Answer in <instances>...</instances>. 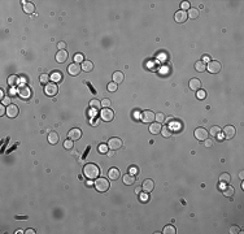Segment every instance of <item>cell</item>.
<instances>
[{"label":"cell","mask_w":244,"mask_h":234,"mask_svg":"<svg viewBox=\"0 0 244 234\" xmlns=\"http://www.w3.org/2000/svg\"><path fill=\"white\" fill-rule=\"evenodd\" d=\"M100 118L103 121H105V122H109V121H112L113 118H114V113H113L112 109L103 108L100 112Z\"/></svg>","instance_id":"5b68a950"},{"label":"cell","mask_w":244,"mask_h":234,"mask_svg":"<svg viewBox=\"0 0 244 234\" xmlns=\"http://www.w3.org/2000/svg\"><path fill=\"white\" fill-rule=\"evenodd\" d=\"M86 185H87V186H92V181H87Z\"/></svg>","instance_id":"6f0895ef"},{"label":"cell","mask_w":244,"mask_h":234,"mask_svg":"<svg viewBox=\"0 0 244 234\" xmlns=\"http://www.w3.org/2000/svg\"><path fill=\"white\" fill-rule=\"evenodd\" d=\"M155 120H156L159 124H161V122H164V121L166 120V116H165L164 113H157L156 117H155Z\"/></svg>","instance_id":"d590c367"},{"label":"cell","mask_w":244,"mask_h":234,"mask_svg":"<svg viewBox=\"0 0 244 234\" xmlns=\"http://www.w3.org/2000/svg\"><path fill=\"white\" fill-rule=\"evenodd\" d=\"M81 137H82V132H81V129H78V128L71 129L70 132L68 133V138L71 140H78V139H81Z\"/></svg>","instance_id":"5bb4252c"},{"label":"cell","mask_w":244,"mask_h":234,"mask_svg":"<svg viewBox=\"0 0 244 234\" xmlns=\"http://www.w3.org/2000/svg\"><path fill=\"white\" fill-rule=\"evenodd\" d=\"M206 69H208L210 73L216 74L221 70V64L218 61H209L208 65H206Z\"/></svg>","instance_id":"9a60e30c"},{"label":"cell","mask_w":244,"mask_h":234,"mask_svg":"<svg viewBox=\"0 0 244 234\" xmlns=\"http://www.w3.org/2000/svg\"><path fill=\"white\" fill-rule=\"evenodd\" d=\"M162 233L164 234H175L177 230H175V228H174L173 225H166L164 228V230H162Z\"/></svg>","instance_id":"4dcf8cb0"},{"label":"cell","mask_w":244,"mask_h":234,"mask_svg":"<svg viewBox=\"0 0 244 234\" xmlns=\"http://www.w3.org/2000/svg\"><path fill=\"white\" fill-rule=\"evenodd\" d=\"M108 175H109V179H118L120 178V170L117 169V168H110L108 172Z\"/></svg>","instance_id":"ffe728a7"},{"label":"cell","mask_w":244,"mask_h":234,"mask_svg":"<svg viewBox=\"0 0 244 234\" xmlns=\"http://www.w3.org/2000/svg\"><path fill=\"white\" fill-rule=\"evenodd\" d=\"M197 98H199L200 100L205 99V98H206V92H205L204 90H201V88H200V90L197 91Z\"/></svg>","instance_id":"b9f144b4"},{"label":"cell","mask_w":244,"mask_h":234,"mask_svg":"<svg viewBox=\"0 0 244 234\" xmlns=\"http://www.w3.org/2000/svg\"><path fill=\"white\" fill-rule=\"evenodd\" d=\"M190 88L194 91H199L201 88V81L197 78H192L190 81Z\"/></svg>","instance_id":"e0dca14e"},{"label":"cell","mask_w":244,"mask_h":234,"mask_svg":"<svg viewBox=\"0 0 244 234\" xmlns=\"http://www.w3.org/2000/svg\"><path fill=\"white\" fill-rule=\"evenodd\" d=\"M204 144H205V147H212L213 146V140L212 139H209V138H206L205 140H204Z\"/></svg>","instance_id":"7dc6e473"},{"label":"cell","mask_w":244,"mask_h":234,"mask_svg":"<svg viewBox=\"0 0 244 234\" xmlns=\"http://www.w3.org/2000/svg\"><path fill=\"white\" fill-rule=\"evenodd\" d=\"M221 133V129L218 128V126H213L212 129H210V134L213 135V137H216V135H220Z\"/></svg>","instance_id":"f35d334b"},{"label":"cell","mask_w":244,"mask_h":234,"mask_svg":"<svg viewBox=\"0 0 244 234\" xmlns=\"http://www.w3.org/2000/svg\"><path fill=\"white\" fill-rule=\"evenodd\" d=\"M57 91H59V87H57V85L55 82H48L47 85L44 86V92L47 94L48 96H55L57 94Z\"/></svg>","instance_id":"277c9868"},{"label":"cell","mask_w":244,"mask_h":234,"mask_svg":"<svg viewBox=\"0 0 244 234\" xmlns=\"http://www.w3.org/2000/svg\"><path fill=\"white\" fill-rule=\"evenodd\" d=\"M81 70H82V66H81V64H78V62H73V64H70L68 66V73L73 77L78 76V74L81 73Z\"/></svg>","instance_id":"9c48e42d"},{"label":"cell","mask_w":244,"mask_h":234,"mask_svg":"<svg viewBox=\"0 0 244 234\" xmlns=\"http://www.w3.org/2000/svg\"><path fill=\"white\" fill-rule=\"evenodd\" d=\"M24 3V12L25 13H27V15H32L34 12H35V5L32 3H30V1H22Z\"/></svg>","instance_id":"2e32d148"},{"label":"cell","mask_w":244,"mask_h":234,"mask_svg":"<svg viewBox=\"0 0 244 234\" xmlns=\"http://www.w3.org/2000/svg\"><path fill=\"white\" fill-rule=\"evenodd\" d=\"M194 135H195V138H196L197 140H200V142H204V140L208 138L209 133H208V130H206V129H204V128H197L196 130H195Z\"/></svg>","instance_id":"52a82bcc"},{"label":"cell","mask_w":244,"mask_h":234,"mask_svg":"<svg viewBox=\"0 0 244 234\" xmlns=\"http://www.w3.org/2000/svg\"><path fill=\"white\" fill-rule=\"evenodd\" d=\"M81 66H82V70L83 72H91L92 69H94V64H92L91 61H90V60H85V61L82 62V65H81Z\"/></svg>","instance_id":"7402d4cb"},{"label":"cell","mask_w":244,"mask_h":234,"mask_svg":"<svg viewBox=\"0 0 244 234\" xmlns=\"http://www.w3.org/2000/svg\"><path fill=\"white\" fill-rule=\"evenodd\" d=\"M59 139H60V137L56 132H51L48 134V142H50V144H56L59 142Z\"/></svg>","instance_id":"44dd1931"},{"label":"cell","mask_w":244,"mask_h":234,"mask_svg":"<svg viewBox=\"0 0 244 234\" xmlns=\"http://www.w3.org/2000/svg\"><path fill=\"white\" fill-rule=\"evenodd\" d=\"M129 172H130V174L136 175V174L139 173V168H138V167H135V165H131V167L129 168Z\"/></svg>","instance_id":"ab89813d"},{"label":"cell","mask_w":244,"mask_h":234,"mask_svg":"<svg viewBox=\"0 0 244 234\" xmlns=\"http://www.w3.org/2000/svg\"><path fill=\"white\" fill-rule=\"evenodd\" d=\"M106 154H108L109 156H113V151H108V152H106Z\"/></svg>","instance_id":"91938a15"},{"label":"cell","mask_w":244,"mask_h":234,"mask_svg":"<svg viewBox=\"0 0 244 234\" xmlns=\"http://www.w3.org/2000/svg\"><path fill=\"white\" fill-rule=\"evenodd\" d=\"M181 8H182V11L186 12L191 8V7H190V3H188V1H183V3H181Z\"/></svg>","instance_id":"ee69618b"},{"label":"cell","mask_w":244,"mask_h":234,"mask_svg":"<svg viewBox=\"0 0 244 234\" xmlns=\"http://www.w3.org/2000/svg\"><path fill=\"white\" fill-rule=\"evenodd\" d=\"M3 104L4 105H11V98H9V96L4 98V99H3Z\"/></svg>","instance_id":"681fc988"},{"label":"cell","mask_w":244,"mask_h":234,"mask_svg":"<svg viewBox=\"0 0 244 234\" xmlns=\"http://www.w3.org/2000/svg\"><path fill=\"white\" fill-rule=\"evenodd\" d=\"M230 233H231V234H238V233H240V228H239V226H236V225L231 226V228H230Z\"/></svg>","instance_id":"7bdbcfd3"},{"label":"cell","mask_w":244,"mask_h":234,"mask_svg":"<svg viewBox=\"0 0 244 234\" xmlns=\"http://www.w3.org/2000/svg\"><path fill=\"white\" fill-rule=\"evenodd\" d=\"M108 147L112 151H116V150H120L121 147H122V140H121V138H117V137H113L109 139L108 142Z\"/></svg>","instance_id":"ba28073f"},{"label":"cell","mask_w":244,"mask_h":234,"mask_svg":"<svg viewBox=\"0 0 244 234\" xmlns=\"http://www.w3.org/2000/svg\"><path fill=\"white\" fill-rule=\"evenodd\" d=\"M113 81H114L116 83H121V82L124 81V73H122V72H116V73L113 74Z\"/></svg>","instance_id":"d4e9b609"},{"label":"cell","mask_w":244,"mask_h":234,"mask_svg":"<svg viewBox=\"0 0 244 234\" xmlns=\"http://www.w3.org/2000/svg\"><path fill=\"white\" fill-rule=\"evenodd\" d=\"M153 189H155V182L149 178L144 179L143 185H142V190H143L144 193H151V191H153Z\"/></svg>","instance_id":"30bf717a"},{"label":"cell","mask_w":244,"mask_h":234,"mask_svg":"<svg viewBox=\"0 0 244 234\" xmlns=\"http://www.w3.org/2000/svg\"><path fill=\"white\" fill-rule=\"evenodd\" d=\"M64 147L66 150H71V148H73V140H71V139H66L64 142Z\"/></svg>","instance_id":"60d3db41"},{"label":"cell","mask_w":244,"mask_h":234,"mask_svg":"<svg viewBox=\"0 0 244 234\" xmlns=\"http://www.w3.org/2000/svg\"><path fill=\"white\" fill-rule=\"evenodd\" d=\"M0 96H1V99H4V98H5V96H4V91L3 90H0Z\"/></svg>","instance_id":"11a10c76"},{"label":"cell","mask_w":244,"mask_h":234,"mask_svg":"<svg viewBox=\"0 0 244 234\" xmlns=\"http://www.w3.org/2000/svg\"><path fill=\"white\" fill-rule=\"evenodd\" d=\"M51 79H52L53 82H60L62 79V73L61 72H53V73L51 74Z\"/></svg>","instance_id":"484cf974"},{"label":"cell","mask_w":244,"mask_h":234,"mask_svg":"<svg viewBox=\"0 0 244 234\" xmlns=\"http://www.w3.org/2000/svg\"><path fill=\"white\" fill-rule=\"evenodd\" d=\"M8 85L9 86H17L18 85V76H11L8 78Z\"/></svg>","instance_id":"1f68e13d"},{"label":"cell","mask_w":244,"mask_h":234,"mask_svg":"<svg viewBox=\"0 0 244 234\" xmlns=\"http://www.w3.org/2000/svg\"><path fill=\"white\" fill-rule=\"evenodd\" d=\"M57 47H59V51L60 50H65L66 44H65V42H59V43H57Z\"/></svg>","instance_id":"f907efd6"},{"label":"cell","mask_w":244,"mask_h":234,"mask_svg":"<svg viewBox=\"0 0 244 234\" xmlns=\"http://www.w3.org/2000/svg\"><path fill=\"white\" fill-rule=\"evenodd\" d=\"M90 107H91L94 111H96V109H99L101 107V102L97 99H92L91 102H90Z\"/></svg>","instance_id":"4316f807"},{"label":"cell","mask_w":244,"mask_h":234,"mask_svg":"<svg viewBox=\"0 0 244 234\" xmlns=\"http://www.w3.org/2000/svg\"><path fill=\"white\" fill-rule=\"evenodd\" d=\"M50 78H51V76H48V74L43 73V74L40 76V82L43 83V85H47L48 82H50Z\"/></svg>","instance_id":"e575fe53"},{"label":"cell","mask_w":244,"mask_h":234,"mask_svg":"<svg viewBox=\"0 0 244 234\" xmlns=\"http://www.w3.org/2000/svg\"><path fill=\"white\" fill-rule=\"evenodd\" d=\"M106 88H108V91H110V92H113V91L117 90V83L116 82H110V83H108V86H106Z\"/></svg>","instance_id":"74e56055"},{"label":"cell","mask_w":244,"mask_h":234,"mask_svg":"<svg viewBox=\"0 0 244 234\" xmlns=\"http://www.w3.org/2000/svg\"><path fill=\"white\" fill-rule=\"evenodd\" d=\"M4 114H7V108L4 104H1L0 105V116H4Z\"/></svg>","instance_id":"c3c4849f"},{"label":"cell","mask_w":244,"mask_h":234,"mask_svg":"<svg viewBox=\"0 0 244 234\" xmlns=\"http://www.w3.org/2000/svg\"><path fill=\"white\" fill-rule=\"evenodd\" d=\"M140 200L142 202H148V193H140Z\"/></svg>","instance_id":"bcb514c9"},{"label":"cell","mask_w":244,"mask_h":234,"mask_svg":"<svg viewBox=\"0 0 244 234\" xmlns=\"http://www.w3.org/2000/svg\"><path fill=\"white\" fill-rule=\"evenodd\" d=\"M239 177H240V179H243V178H244V173L240 172V173H239Z\"/></svg>","instance_id":"9f6ffc18"},{"label":"cell","mask_w":244,"mask_h":234,"mask_svg":"<svg viewBox=\"0 0 244 234\" xmlns=\"http://www.w3.org/2000/svg\"><path fill=\"white\" fill-rule=\"evenodd\" d=\"M187 16L190 18H197L199 17V11H197V9H195V8H190L188 9V13H187Z\"/></svg>","instance_id":"f546056e"},{"label":"cell","mask_w":244,"mask_h":234,"mask_svg":"<svg viewBox=\"0 0 244 234\" xmlns=\"http://www.w3.org/2000/svg\"><path fill=\"white\" fill-rule=\"evenodd\" d=\"M18 95H20L22 99L27 100V99H30V98L32 96V90L29 87V86L22 85V86L18 87Z\"/></svg>","instance_id":"3957f363"},{"label":"cell","mask_w":244,"mask_h":234,"mask_svg":"<svg viewBox=\"0 0 244 234\" xmlns=\"http://www.w3.org/2000/svg\"><path fill=\"white\" fill-rule=\"evenodd\" d=\"M220 181L222 182V183H229V182L231 181V175H230L229 173H222V174L220 175Z\"/></svg>","instance_id":"83f0119b"},{"label":"cell","mask_w":244,"mask_h":234,"mask_svg":"<svg viewBox=\"0 0 244 234\" xmlns=\"http://www.w3.org/2000/svg\"><path fill=\"white\" fill-rule=\"evenodd\" d=\"M155 117H156V114L153 113L152 111H143V113L140 114V120L144 124H152Z\"/></svg>","instance_id":"8992f818"},{"label":"cell","mask_w":244,"mask_h":234,"mask_svg":"<svg viewBox=\"0 0 244 234\" xmlns=\"http://www.w3.org/2000/svg\"><path fill=\"white\" fill-rule=\"evenodd\" d=\"M122 181H124V183L127 185V186H129V185H132L134 182H135V175L130 174V173L129 174H125L124 178H122Z\"/></svg>","instance_id":"603a6c76"},{"label":"cell","mask_w":244,"mask_h":234,"mask_svg":"<svg viewBox=\"0 0 244 234\" xmlns=\"http://www.w3.org/2000/svg\"><path fill=\"white\" fill-rule=\"evenodd\" d=\"M110 100L109 99H103L101 100V107H104V108H108V107H110Z\"/></svg>","instance_id":"f6af8a7d"},{"label":"cell","mask_w":244,"mask_h":234,"mask_svg":"<svg viewBox=\"0 0 244 234\" xmlns=\"http://www.w3.org/2000/svg\"><path fill=\"white\" fill-rule=\"evenodd\" d=\"M135 191H136V194H140L142 193V187H136Z\"/></svg>","instance_id":"db71d44e"},{"label":"cell","mask_w":244,"mask_h":234,"mask_svg":"<svg viewBox=\"0 0 244 234\" xmlns=\"http://www.w3.org/2000/svg\"><path fill=\"white\" fill-rule=\"evenodd\" d=\"M187 18H188L187 12L182 11V9H181V11H178V12H175V15H174V20H175L178 23H184Z\"/></svg>","instance_id":"8fae6325"},{"label":"cell","mask_w":244,"mask_h":234,"mask_svg":"<svg viewBox=\"0 0 244 234\" xmlns=\"http://www.w3.org/2000/svg\"><path fill=\"white\" fill-rule=\"evenodd\" d=\"M195 69L197 70V72H205V69H206V65H205V62H203L201 60H199V61H196L195 62Z\"/></svg>","instance_id":"cb8c5ba5"},{"label":"cell","mask_w":244,"mask_h":234,"mask_svg":"<svg viewBox=\"0 0 244 234\" xmlns=\"http://www.w3.org/2000/svg\"><path fill=\"white\" fill-rule=\"evenodd\" d=\"M18 112H20V109H18L17 105L15 104H11L7 107V116L11 117V118H15V117L18 116Z\"/></svg>","instance_id":"7c38bea8"},{"label":"cell","mask_w":244,"mask_h":234,"mask_svg":"<svg viewBox=\"0 0 244 234\" xmlns=\"http://www.w3.org/2000/svg\"><path fill=\"white\" fill-rule=\"evenodd\" d=\"M21 233H25V231H22L21 229H18V230H16V234H21Z\"/></svg>","instance_id":"680465c9"},{"label":"cell","mask_w":244,"mask_h":234,"mask_svg":"<svg viewBox=\"0 0 244 234\" xmlns=\"http://www.w3.org/2000/svg\"><path fill=\"white\" fill-rule=\"evenodd\" d=\"M66 58H68V52L65 50H60L59 52H57V55H56V61L57 62H65L66 61Z\"/></svg>","instance_id":"ac0fdd59"},{"label":"cell","mask_w":244,"mask_h":234,"mask_svg":"<svg viewBox=\"0 0 244 234\" xmlns=\"http://www.w3.org/2000/svg\"><path fill=\"white\" fill-rule=\"evenodd\" d=\"M83 173L88 179H96L100 174V169L95 164H86L83 168Z\"/></svg>","instance_id":"6da1fadb"},{"label":"cell","mask_w":244,"mask_h":234,"mask_svg":"<svg viewBox=\"0 0 244 234\" xmlns=\"http://www.w3.org/2000/svg\"><path fill=\"white\" fill-rule=\"evenodd\" d=\"M224 195L227 196V198H231L234 195V187L232 186H226L224 189Z\"/></svg>","instance_id":"f1b7e54d"},{"label":"cell","mask_w":244,"mask_h":234,"mask_svg":"<svg viewBox=\"0 0 244 234\" xmlns=\"http://www.w3.org/2000/svg\"><path fill=\"white\" fill-rule=\"evenodd\" d=\"M95 187H96L97 191L100 193H105V191L109 190V181L106 178H103V177H97L96 181H95Z\"/></svg>","instance_id":"7a4b0ae2"},{"label":"cell","mask_w":244,"mask_h":234,"mask_svg":"<svg viewBox=\"0 0 244 234\" xmlns=\"http://www.w3.org/2000/svg\"><path fill=\"white\" fill-rule=\"evenodd\" d=\"M236 134V129L234 128V126L231 125H227L226 128L224 129V135L226 139H231V138H234Z\"/></svg>","instance_id":"4fadbf2b"},{"label":"cell","mask_w":244,"mask_h":234,"mask_svg":"<svg viewBox=\"0 0 244 234\" xmlns=\"http://www.w3.org/2000/svg\"><path fill=\"white\" fill-rule=\"evenodd\" d=\"M149 133L151 134H159V133H161V124L159 122H153L152 125L149 126Z\"/></svg>","instance_id":"d6986e66"},{"label":"cell","mask_w":244,"mask_h":234,"mask_svg":"<svg viewBox=\"0 0 244 234\" xmlns=\"http://www.w3.org/2000/svg\"><path fill=\"white\" fill-rule=\"evenodd\" d=\"M203 62H209L210 61V58H209V56L208 55H204V57H203V60H201Z\"/></svg>","instance_id":"816d5d0a"},{"label":"cell","mask_w":244,"mask_h":234,"mask_svg":"<svg viewBox=\"0 0 244 234\" xmlns=\"http://www.w3.org/2000/svg\"><path fill=\"white\" fill-rule=\"evenodd\" d=\"M25 233L26 234H35V230H34V229H27Z\"/></svg>","instance_id":"f5cc1de1"},{"label":"cell","mask_w":244,"mask_h":234,"mask_svg":"<svg viewBox=\"0 0 244 234\" xmlns=\"http://www.w3.org/2000/svg\"><path fill=\"white\" fill-rule=\"evenodd\" d=\"M108 144H99V147H97V151L100 152V154H106L108 152Z\"/></svg>","instance_id":"8d00e7d4"},{"label":"cell","mask_w":244,"mask_h":234,"mask_svg":"<svg viewBox=\"0 0 244 234\" xmlns=\"http://www.w3.org/2000/svg\"><path fill=\"white\" fill-rule=\"evenodd\" d=\"M85 61V55L83 53H77L75 56H74V62H83Z\"/></svg>","instance_id":"836d02e7"},{"label":"cell","mask_w":244,"mask_h":234,"mask_svg":"<svg viewBox=\"0 0 244 234\" xmlns=\"http://www.w3.org/2000/svg\"><path fill=\"white\" fill-rule=\"evenodd\" d=\"M161 134L164 135V138H169L171 135V130L169 126H164V128H161Z\"/></svg>","instance_id":"d6a6232c"}]
</instances>
